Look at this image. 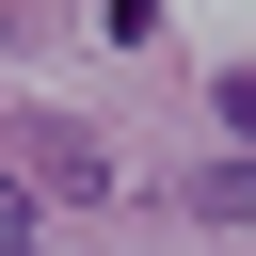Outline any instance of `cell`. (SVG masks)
<instances>
[{
  "mask_svg": "<svg viewBox=\"0 0 256 256\" xmlns=\"http://www.w3.org/2000/svg\"><path fill=\"white\" fill-rule=\"evenodd\" d=\"M0 256H32V192H16V176H0Z\"/></svg>",
  "mask_w": 256,
  "mask_h": 256,
  "instance_id": "cell-1",
  "label": "cell"
},
{
  "mask_svg": "<svg viewBox=\"0 0 256 256\" xmlns=\"http://www.w3.org/2000/svg\"><path fill=\"white\" fill-rule=\"evenodd\" d=\"M224 128H240V144H256V64H240V80H224Z\"/></svg>",
  "mask_w": 256,
  "mask_h": 256,
  "instance_id": "cell-2",
  "label": "cell"
}]
</instances>
